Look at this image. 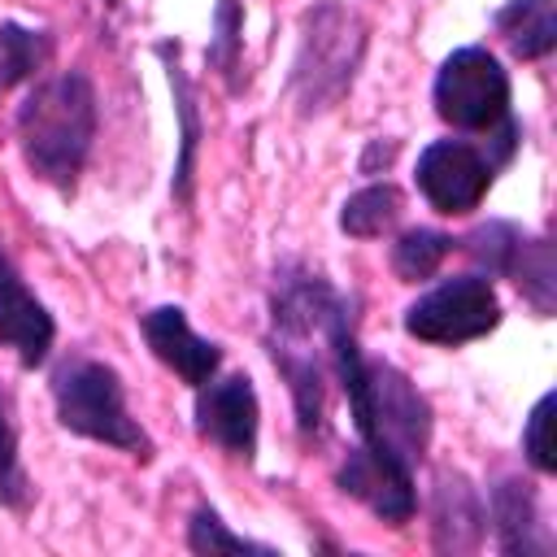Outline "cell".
Here are the masks:
<instances>
[{"mask_svg": "<svg viewBox=\"0 0 557 557\" xmlns=\"http://www.w3.org/2000/svg\"><path fill=\"white\" fill-rule=\"evenodd\" d=\"M431 518V548L435 553H474L487 540V509L479 487L461 470H440L426 500Z\"/></svg>", "mask_w": 557, "mask_h": 557, "instance_id": "obj_14", "label": "cell"}, {"mask_svg": "<svg viewBox=\"0 0 557 557\" xmlns=\"http://www.w3.org/2000/svg\"><path fill=\"white\" fill-rule=\"evenodd\" d=\"M457 248L479 265V274L509 278L540 318H553V309H557V257H553L548 235H531L527 226H518L509 218H487L474 231H466L457 239Z\"/></svg>", "mask_w": 557, "mask_h": 557, "instance_id": "obj_6", "label": "cell"}, {"mask_svg": "<svg viewBox=\"0 0 557 557\" xmlns=\"http://www.w3.org/2000/svg\"><path fill=\"white\" fill-rule=\"evenodd\" d=\"M453 248H457V239H453L448 231L409 226V231H400V235L392 239L387 265H392V274H396L400 283H426V278L444 265V257H448Z\"/></svg>", "mask_w": 557, "mask_h": 557, "instance_id": "obj_20", "label": "cell"}, {"mask_svg": "<svg viewBox=\"0 0 557 557\" xmlns=\"http://www.w3.org/2000/svg\"><path fill=\"white\" fill-rule=\"evenodd\" d=\"M370 48L366 17L344 0H313L296 26V57L287 70V91L300 117L331 113L357 83Z\"/></svg>", "mask_w": 557, "mask_h": 557, "instance_id": "obj_3", "label": "cell"}, {"mask_svg": "<svg viewBox=\"0 0 557 557\" xmlns=\"http://www.w3.org/2000/svg\"><path fill=\"white\" fill-rule=\"evenodd\" d=\"M500 318H505V309H500V296H496L492 278L470 270V274L440 278L418 300H409L400 326H405L409 339L440 344V348H461V344H474V339L492 335L500 326Z\"/></svg>", "mask_w": 557, "mask_h": 557, "instance_id": "obj_7", "label": "cell"}, {"mask_svg": "<svg viewBox=\"0 0 557 557\" xmlns=\"http://www.w3.org/2000/svg\"><path fill=\"white\" fill-rule=\"evenodd\" d=\"M139 335H144L148 352L165 370H174V379H183L191 392L205 387L222 370V344L196 335L183 305H157V309L139 313Z\"/></svg>", "mask_w": 557, "mask_h": 557, "instance_id": "obj_10", "label": "cell"}, {"mask_svg": "<svg viewBox=\"0 0 557 557\" xmlns=\"http://www.w3.org/2000/svg\"><path fill=\"white\" fill-rule=\"evenodd\" d=\"M335 487H339L348 500L366 505V509H370L379 522H387V527H405V522L418 513L413 474H400V470L374 461L361 444H352V448L344 453V461L335 466Z\"/></svg>", "mask_w": 557, "mask_h": 557, "instance_id": "obj_13", "label": "cell"}, {"mask_svg": "<svg viewBox=\"0 0 557 557\" xmlns=\"http://www.w3.org/2000/svg\"><path fill=\"white\" fill-rule=\"evenodd\" d=\"M396 152H400V139H366V148H361V157H357V170L366 174V178H374V174H387L392 170V161H396Z\"/></svg>", "mask_w": 557, "mask_h": 557, "instance_id": "obj_24", "label": "cell"}, {"mask_svg": "<svg viewBox=\"0 0 557 557\" xmlns=\"http://www.w3.org/2000/svg\"><path fill=\"white\" fill-rule=\"evenodd\" d=\"M553 409H557V392H544L522 426V457L535 474H553L557 470V448H553Z\"/></svg>", "mask_w": 557, "mask_h": 557, "instance_id": "obj_23", "label": "cell"}, {"mask_svg": "<svg viewBox=\"0 0 557 557\" xmlns=\"http://www.w3.org/2000/svg\"><path fill=\"white\" fill-rule=\"evenodd\" d=\"M48 392H52L57 422L70 435L152 461V435L139 426V418H131L126 383L109 361L87 352H65L48 374Z\"/></svg>", "mask_w": 557, "mask_h": 557, "instance_id": "obj_4", "label": "cell"}, {"mask_svg": "<svg viewBox=\"0 0 557 557\" xmlns=\"http://www.w3.org/2000/svg\"><path fill=\"white\" fill-rule=\"evenodd\" d=\"M405 213V191L396 183H366L339 205V231L352 239H379L387 235Z\"/></svg>", "mask_w": 557, "mask_h": 557, "instance_id": "obj_17", "label": "cell"}, {"mask_svg": "<svg viewBox=\"0 0 557 557\" xmlns=\"http://www.w3.org/2000/svg\"><path fill=\"white\" fill-rule=\"evenodd\" d=\"M487 527L505 557H544L553 553V540L540 522V487L522 474H500L487 487Z\"/></svg>", "mask_w": 557, "mask_h": 557, "instance_id": "obj_12", "label": "cell"}, {"mask_svg": "<svg viewBox=\"0 0 557 557\" xmlns=\"http://www.w3.org/2000/svg\"><path fill=\"white\" fill-rule=\"evenodd\" d=\"M431 104L440 113L444 126H453L457 135H492L513 117V87H509V70L500 65V57L483 44H466L453 48L431 83Z\"/></svg>", "mask_w": 557, "mask_h": 557, "instance_id": "obj_5", "label": "cell"}, {"mask_svg": "<svg viewBox=\"0 0 557 557\" xmlns=\"http://www.w3.org/2000/svg\"><path fill=\"white\" fill-rule=\"evenodd\" d=\"M492 26L518 61H544L557 48V0H505Z\"/></svg>", "mask_w": 557, "mask_h": 557, "instance_id": "obj_16", "label": "cell"}, {"mask_svg": "<svg viewBox=\"0 0 557 557\" xmlns=\"http://www.w3.org/2000/svg\"><path fill=\"white\" fill-rule=\"evenodd\" d=\"M104 4H109V9H113V4H122V0H104Z\"/></svg>", "mask_w": 557, "mask_h": 557, "instance_id": "obj_25", "label": "cell"}, {"mask_svg": "<svg viewBox=\"0 0 557 557\" xmlns=\"http://www.w3.org/2000/svg\"><path fill=\"white\" fill-rule=\"evenodd\" d=\"M413 183L422 191V200L444 213V218H461V213H474L483 205V196L492 191L496 183V165L492 157L483 152V144L474 139H431L422 152H418V165H413Z\"/></svg>", "mask_w": 557, "mask_h": 557, "instance_id": "obj_8", "label": "cell"}, {"mask_svg": "<svg viewBox=\"0 0 557 557\" xmlns=\"http://www.w3.org/2000/svg\"><path fill=\"white\" fill-rule=\"evenodd\" d=\"M52 339H57L52 313L26 287L13 257L0 248V348H9L22 370H35L52 357Z\"/></svg>", "mask_w": 557, "mask_h": 557, "instance_id": "obj_11", "label": "cell"}, {"mask_svg": "<svg viewBox=\"0 0 557 557\" xmlns=\"http://www.w3.org/2000/svg\"><path fill=\"white\" fill-rule=\"evenodd\" d=\"M52 30L44 26H22V22H0V96H9L17 83L35 78L52 61Z\"/></svg>", "mask_w": 557, "mask_h": 557, "instance_id": "obj_18", "label": "cell"}, {"mask_svg": "<svg viewBox=\"0 0 557 557\" xmlns=\"http://www.w3.org/2000/svg\"><path fill=\"white\" fill-rule=\"evenodd\" d=\"M331 374L348 396V418H352L357 444L374 461H383L400 474H413L431 448L435 409L400 366H392L387 357L361 352L357 309H348L331 326Z\"/></svg>", "mask_w": 557, "mask_h": 557, "instance_id": "obj_1", "label": "cell"}, {"mask_svg": "<svg viewBox=\"0 0 557 557\" xmlns=\"http://www.w3.org/2000/svg\"><path fill=\"white\" fill-rule=\"evenodd\" d=\"M187 548H191V553H200V557H218V553H257V557H278V548H274V544H261V540H248V535L231 531L213 505H200V509L187 518Z\"/></svg>", "mask_w": 557, "mask_h": 557, "instance_id": "obj_22", "label": "cell"}, {"mask_svg": "<svg viewBox=\"0 0 557 557\" xmlns=\"http://www.w3.org/2000/svg\"><path fill=\"white\" fill-rule=\"evenodd\" d=\"M96 126H100L96 87L83 70H61V74L39 78L22 96L17 117H13L17 152L26 170L39 183L57 187L61 196L78 187V174L96 144Z\"/></svg>", "mask_w": 557, "mask_h": 557, "instance_id": "obj_2", "label": "cell"}, {"mask_svg": "<svg viewBox=\"0 0 557 557\" xmlns=\"http://www.w3.org/2000/svg\"><path fill=\"white\" fill-rule=\"evenodd\" d=\"M30 474L22 466V444H17V418H13V400L9 392L0 387V505L13 509V513H26L30 509Z\"/></svg>", "mask_w": 557, "mask_h": 557, "instance_id": "obj_21", "label": "cell"}, {"mask_svg": "<svg viewBox=\"0 0 557 557\" xmlns=\"http://www.w3.org/2000/svg\"><path fill=\"white\" fill-rule=\"evenodd\" d=\"M157 61L165 65V83L174 91V117H178V157H174V178H170V196L174 205H191L196 200V152L205 139V122H200V104H196V87L178 61V39H161Z\"/></svg>", "mask_w": 557, "mask_h": 557, "instance_id": "obj_15", "label": "cell"}, {"mask_svg": "<svg viewBox=\"0 0 557 557\" xmlns=\"http://www.w3.org/2000/svg\"><path fill=\"white\" fill-rule=\"evenodd\" d=\"M205 65L226 83V91H239L244 78V0H218L205 44Z\"/></svg>", "mask_w": 557, "mask_h": 557, "instance_id": "obj_19", "label": "cell"}, {"mask_svg": "<svg viewBox=\"0 0 557 557\" xmlns=\"http://www.w3.org/2000/svg\"><path fill=\"white\" fill-rule=\"evenodd\" d=\"M196 435L244 466L257 461L261 400H257V387L244 370L213 374L205 387H196Z\"/></svg>", "mask_w": 557, "mask_h": 557, "instance_id": "obj_9", "label": "cell"}]
</instances>
